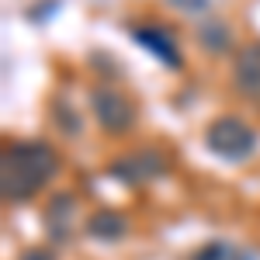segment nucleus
Returning a JSON list of instances; mask_svg holds the SVG:
<instances>
[{"label": "nucleus", "mask_w": 260, "mask_h": 260, "mask_svg": "<svg viewBox=\"0 0 260 260\" xmlns=\"http://www.w3.org/2000/svg\"><path fill=\"white\" fill-rule=\"evenodd\" d=\"M56 170L59 160L45 142H14L4 153V194L11 201H28Z\"/></svg>", "instance_id": "nucleus-1"}, {"label": "nucleus", "mask_w": 260, "mask_h": 260, "mask_svg": "<svg viewBox=\"0 0 260 260\" xmlns=\"http://www.w3.org/2000/svg\"><path fill=\"white\" fill-rule=\"evenodd\" d=\"M205 142L212 153H219L222 160H246L253 149H257V132L246 125V121L233 118V115H222L208 125Z\"/></svg>", "instance_id": "nucleus-2"}, {"label": "nucleus", "mask_w": 260, "mask_h": 260, "mask_svg": "<svg viewBox=\"0 0 260 260\" xmlns=\"http://www.w3.org/2000/svg\"><path fill=\"white\" fill-rule=\"evenodd\" d=\"M90 108H94V118L104 132H111V136H118L125 132L132 121H136V108H132V101L125 98L121 90L115 87H98L94 94H90Z\"/></svg>", "instance_id": "nucleus-3"}, {"label": "nucleus", "mask_w": 260, "mask_h": 260, "mask_svg": "<svg viewBox=\"0 0 260 260\" xmlns=\"http://www.w3.org/2000/svg\"><path fill=\"white\" fill-rule=\"evenodd\" d=\"M132 39L139 42L146 52H153L160 62H167V66H184V59H180V49L177 42H174V35H167L163 28H156V24H146V28H132Z\"/></svg>", "instance_id": "nucleus-4"}, {"label": "nucleus", "mask_w": 260, "mask_h": 260, "mask_svg": "<svg viewBox=\"0 0 260 260\" xmlns=\"http://www.w3.org/2000/svg\"><path fill=\"white\" fill-rule=\"evenodd\" d=\"M233 80L246 94H260V42H250L236 52L233 62Z\"/></svg>", "instance_id": "nucleus-5"}, {"label": "nucleus", "mask_w": 260, "mask_h": 260, "mask_svg": "<svg viewBox=\"0 0 260 260\" xmlns=\"http://www.w3.org/2000/svg\"><path fill=\"white\" fill-rule=\"evenodd\" d=\"M198 42L205 49H212V52H225L229 49V28L219 18H205L198 28Z\"/></svg>", "instance_id": "nucleus-6"}, {"label": "nucleus", "mask_w": 260, "mask_h": 260, "mask_svg": "<svg viewBox=\"0 0 260 260\" xmlns=\"http://www.w3.org/2000/svg\"><path fill=\"white\" fill-rule=\"evenodd\" d=\"M90 233L101 236V240H118L121 233H125V222L115 215V212H101L90 219Z\"/></svg>", "instance_id": "nucleus-7"}, {"label": "nucleus", "mask_w": 260, "mask_h": 260, "mask_svg": "<svg viewBox=\"0 0 260 260\" xmlns=\"http://www.w3.org/2000/svg\"><path fill=\"white\" fill-rule=\"evenodd\" d=\"M174 7L180 11H191V14H201V11H208V0H170Z\"/></svg>", "instance_id": "nucleus-8"}, {"label": "nucleus", "mask_w": 260, "mask_h": 260, "mask_svg": "<svg viewBox=\"0 0 260 260\" xmlns=\"http://www.w3.org/2000/svg\"><path fill=\"white\" fill-rule=\"evenodd\" d=\"M24 260H52L49 253H42V250H31V253H24Z\"/></svg>", "instance_id": "nucleus-9"}]
</instances>
